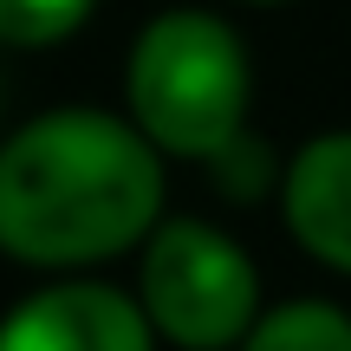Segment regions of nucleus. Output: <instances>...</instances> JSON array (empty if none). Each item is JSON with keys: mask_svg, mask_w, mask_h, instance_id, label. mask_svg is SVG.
I'll return each instance as SVG.
<instances>
[{"mask_svg": "<svg viewBox=\"0 0 351 351\" xmlns=\"http://www.w3.org/2000/svg\"><path fill=\"white\" fill-rule=\"evenodd\" d=\"M163 228V156L124 111L59 104L0 137V254L85 280Z\"/></svg>", "mask_w": 351, "mask_h": 351, "instance_id": "1", "label": "nucleus"}, {"mask_svg": "<svg viewBox=\"0 0 351 351\" xmlns=\"http://www.w3.org/2000/svg\"><path fill=\"white\" fill-rule=\"evenodd\" d=\"M254 59L208 7H163L124 59V117L163 163H221L247 137Z\"/></svg>", "mask_w": 351, "mask_h": 351, "instance_id": "2", "label": "nucleus"}, {"mask_svg": "<svg viewBox=\"0 0 351 351\" xmlns=\"http://www.w3.org/2000/svg\"><path fill=\"white\" fill-rule=\"evenodd\" d=\"M137 306L156 345L176 351H241L261 326V267L228 228L195 215H163L137 254Z\"/></svg>", "mask_w": 351, "mask_h": 351, "instance_id": "3", "label": "nucleus"}, {"mask_svg": "<svg viewBox=\"0 0 351 351\" xmlns=\"http://www.w3.org/2000/svg\"><path fill=\"white\" fill-rule=\"evenodd\" d=\"M0 351H156L137 293L111 280H52L0 313Z\"/></svg>", "mask_w": 351, "mask_h": 351, "instance_id": "4", "label": "nucleus"}, {"mask_svg": "<svg viewBox=\"0 0 351 351\" xmlns=\"http://www.w3.org/2000/svg\"><path fill=\"white\" fill-rule=\"evenodd\" d=\"M280 221L319 267L351 280V130H319L280 169Z\"/></svg>", "mask_w": 351, "mask_h": 351, "instance_id": "5", "label": "nucleus"}, {"mask_svg": "<svg viewBox=\"0 0 351 351\" xmlns=\"http://www.w3.org/2000/svg\"><path fill=\"white\" fill-rule=\"evenodd\" d=\"M241 351H351V313L332 300H280L241 339Z\"/></svg>", "mask_w": 351, "mask_h": 351, "instance_id": "6", "label": "nucleus"}, {"mask_svg": "<svg viewBox=\"0 0 351 351\" xmlns=\"http://www.w3.org/2000/svg\"><path fill=\"white\" fill-rule=\"evenodd\" d=\"M91 13H98V0H0V46L7 52L65 46Z\"/></svg>", "mask_w": 351, "mask_h": 351, "instance_id": "7", "label": "nucleus"}, {"mask_svg": "<svg viewBox=\"0 0 351 351\" xmlns=\"http://www.w3.org/2000/svg\"><path fill=\"white\" fill-rule=\"evenodd\" d=\"M247 7H287V0H247Z\"/></svg>", "mask_w": 351, "mask_h": 351, "instance_id": "8", "label": "nucleus"}]
</instances>
